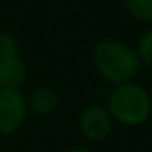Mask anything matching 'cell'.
I'll list each match as a JSON object with an SVG mask.
<instances>
[{
	"label": "cell",
	"mask_w": 152,
	"mask_h": 152,
	"mask_svg": "<svg viewBox=\"0 0 152 152\" xmlns=\"http://www.w3.org/2000/svg\"><path fill=\"white\" fill-rule=\"evenodd\" d=\"M64 152H92L88 147H83V145H72V147L66 149Z\"/></svg>",
	"instance_id": "obj_10"
},
{
	"label": "cell",
	"mask_w": 152,
	"mask_h": 152,
	"mask_svg": "<svg viewBox=\"0 0 152 152\" xmlns=\"http://www.w3.org/2000/svg\"><path fill=\"white\" fill-rule=\"evenodd\" d=\"M115 128V119L102 105H88L77 118V129L88 142H102L110 137Z\"/></svg>",
	"instance_id": "obj_3"
},
{
	"label": "cell",
	"mask_w": 152,
	"mask_h": 152,
	"mask_svg": "<svg viewBox=\"0 0 152 152\" xmlns=\"http://www.w3.org/2000/svg\"><path fill=\"white\" fill-rule=\"evenodd\" d=\"M20 54V44L13 33L0 30V59Z\"/></svg>",
	"instance_id": "obj_9"
},
{
	"label": "cell",
	"mask_w": 152,
	"mask_h": 152,
	"mask_svg": "<svg viewBox=\"0 0 152 152\" xmlns=\"http://www.w3.org/2000/svg\"><path fill=\"white\" fill-rule=\"evenodd\" d=\"M134 51L139 57L141 66L144 64V66H147V67H152V28L145 30L144 33L139 36Z\"/></svg>",
	"instance_id": "obj_8"
},
{
	"label": "cell",
	"mask_w": 152,
	"mask_h": 152,
	"mask_svg": "<svg viewBox=\"0 0 152 152\" xmlns=\"http://www.w3.org/2000/svg\"><path fill=\"white\" fill-rule=\"evenodd\" d=\"M92 62L96 74L111 85L134 80L141 69L136 51L116 38H106L96 43L92 53Z\"/></svg>",
	"instance_id": "obj_1"
},
{
	"label": "cell",
	"mask_w": 152,
	"mask_h": 152,
	"mask_svg": "<svg viewBox=\"0 0 152 152\" xmlns=\"http://www.w3.org/2000/svg\"><path fill=\"white\" fill-rule=\"evenodd\" d=\"M28 79V69L25 61L18 56L0 59V88L20 90Z\"/></svg>",
	"instance_id": "obj_6"
},
{
	"label": "cell",
	"mask_w": 152,
	"mask_h": 152,
	"mask_svg": "<svg viewBox=\"0 0 152 152\" xmlns=\"http://www.w3.org/2000/svg\"><path fill=\"white\" fill-rule=\"evenodd\" d=\"M25 98H26L28 113H33L36 116L53 115L61 105V98L57 95V92L48 85L34 87Z\"/></svg>",
	"instance_id": "obj_5"
},
{
	"label": "cell",
	"mask_w": 152,
	"mask_h": 152,
	"mask_svg": "<svg viewBox=\"0 0 152 152\" xmlns=\"http://www.w3.org/2000/svg\"><path fill=\"white\" fill-rule=\"evenodd\" d=\"M106 110L123 126H141L152 115V96L145 87L134 82L113 85L106 98Z\"/></svg>",
	"instance_id": "obj_2"
},
{
	"label": "cell",
	"mask_w": 152,
	"mask_h": 152,
	"mask_svg": "<svg viewBox=\"0 0 152 152\" xmlns=\"http://www.w3.org/2000/svg\"><path fill=\"white\" fill-rule=\"evenodd\" d=\"M126 13L142 25L152 23V0H123Z\"/></svg>",
	"instance_id": "obj_7"
},
{
	"label": "cell",
	"mask_w": 152,
	"mask_h": 152,
	"mask_svg": "<svg viewBox=\"0 0 152 152\" xmlns=\"http://www.w3.org/2000/svg\"><path fill=\"white\" fill-rule=\"evenodd\" d=\"M26 98L20 90L0 88V136L17 132L26 121Z\"/></svg>",
	"instance_id": "obj_4"
}]
</instances>
